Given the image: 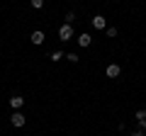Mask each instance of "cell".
Returning a JSON list of instances; mask_svg holds the SVG:
<instances>
[{
    "mask_svg": "<svg viewBox=\"0 0 146 136\" xmlns=\"http://www.w3.org/2000/svg\"><path fill=\"white\" fill-rule=\"evenodd\" d=\"M139 126H141V129H146V119H141V121H139Z\"/></svg>",
    "mask_w": 146,
    "mask_h": 136,
    "instance_id": "cell-15",
    "label": "cell"
},
{
    "mask_svg": "<svg viewBox=\"0 0 146 136\" xmlns=\"http://www.w3.org/2000/svg\"><path fill=\"white\" fill-rule=\"evenodd\" d=\"M10 124L15 126V129H22V126L27 124V117L22 114V112H12V117H10Z\"/></svg>",
    "mask_w": 146,
    "mask_h": 136,
    "instance_id": "cell-2",
    "label": "cell"
},
{
    "mask_svg": "<svg viewBox=\"0 0 146 136\" xmlns=\"http://www.w3.org/2000/svg\"><path fill=\"white\" fill-rule=\"evenodd\" d=\"M22 105H25V97H20V95H12V97H10V107H12V110H20V107Z\"/></svg>",
    "mask_w": 146,
    "mask_h": 136,
    "instance_id": "cell-6",
    "label": "cell"
},
{
    "mask_svg": "<svg viewBox=\"0 0 146 136\" xmlns=\"http://www.w3.org/2000/svg\"><path fill=\"white\" fill-rule=\"evenodd\" d=\"M78 44H80V46H83V49H88L90 44H93V37H90V34H85V32H83V34H80V37H78Z\"/></svg>",
    "mask_w": 146,
    "mask_h": 136,
    "instance_id": "cell-7",
    "label": "cell"
},
{
    "mask_svg": "<svg viewBox=\"0 0 146 136\" xmlns=\"http://www.w3.org/2000/svg\"><path fill=\"white\" fill-rule=\"evenodd\" d=\"M49 58H51L54 63H56V61H61V58H63V51H54V53H51Z\"/></svg>",
    "mask_w": 146,
    "mask_h": 136,
    "instance_id": "cell-11",
    "label": "cell"
},
{
    "mask_svg": "<svg viewBox=\"0 0 146 136\" xmlns=\"http://www.w3.org/2000/svg\"><path fill=\"white\" fill-rule=\"evenodd\" d=\"M63 58H68L71 63H78V61H80V56H78V53H73V51H71V53H63Z\"/></svg>",
    "mask_w": 146,
    "mask_h": 136,
    "instance_id": "cell-8",
    "label": "cell"
},
{
    "mask_svg": "<svg viewBox=\"0 0 146 136\" xmlns=\"http://www.w3.org/2000/svg\"><path fill=\"white\" fill-rule=\"evenodd\" d=\"M29 5L34 7V10H42V7H44V0H29Z\"/></svg>",
    "mask_w": 146,
    "mask_h": 136,
    "instance_id": "cell-9",
    "label": "cell"
},
{
    "mask_svg": "<svg viewBox=\"0 0 146 136\" xmlns=\"http://www.w3.org/2000/svg\"><path fill=\"white\" fill-rule=\"evenodd\" d=\"M134 119H136V121L146 119V110H139V112H136V114H134Z\"/></svg>",
    "mask_w": 146,
    "mask_h": 136,
    "instance_id": "cell-12",
    "label": "cell"
},
{
    "mask_svg": "<svg viewBox=\"0 0 146 136\" xmlns=\"http://www.w3.org/2000/svg\"><path fill=\"white\" fill-rule=\"evenodd\" d=\"M58 39H61V42H71L73 39V24H66V22H63V24L58 27Z\"/></svg>",
    "mask_w": 146,
    "mask_h": 136,
    "instance_id": "cell-1",
    "label": "cell"
},
{
    "mask_svg": "<svg viewBox=\"0 0 146 136\" xmlns=\"http://www.w3.org/2000/svg\"><path fill=\"white\" fill-rule=\"evenodd\" d=\"M93 27L95 29H107V20H105L102 15H95L93 17Z\"/></svg>",
    "mask_w": 146,
    "mask_h": 136,
    "instance_id": "cell-5",
    "label": "cell"
},
{
    "mask_svg": "<svg viewBox=\"0 0 146 136\" xmlns=\"http://www.w3.org/2000/svg\"><path fill=\"white\" fill-rule=\"evenodd\" d=\"M105 73H107V78H119V73H122V68L117 66V63H110V66L105 68Z\"/></svg>",
    "mask_w": 146,
    "mask_h": 136,
    "instance_id": "cell-4",
    "label": "cell"
},
{
    "mask_svg": "<svg viewBox=\"0 0 146 136\" xmlns=\"http://www.w3.org/2000/svg\"><path fill=\"white\" fill-rule=\"evenodd\" d=\"M105 34H107L110 39H115V37H117V27H107V29H105Z\"/></svg>",
    "mask_w": 146,
    "mask_h": 136,
    "instance_id": "cell-10",
    "label": "cell"
},
{
    "mask_svg": "<svg viewBox=\"0 0 146 136\" xmlns=\"http://www.w3.org/2000/svg\"><path fill=\"white\" fill-rule=\"evenodd\" d=\"M73 20H76V15L73 12H66V24H73Z\"/></svg>",
    "mask_w": 146,
    "mask_h": 136,
    "instance_id": "cell-13",
    "label": "cell"
},
{
    "mask_svg": "<svg viewBox=\"0 0 146 136\" xmlns=\"http://www.w3.org/2000/svg\"><path fill=\"white\" fill-rule=\"evenodd\" d=\"M129 136H146V134H144V129H139V131H131Z\"/></svg>",
    "mask_w": 146,
    "mask_h": 136,
    "instance_id": "cell-14",
    "label": "cell"
},
{
    "mask_svg": "<svg viewBox=\"0 0 146 136\" xmlns=\"http://www.w3.org/2000/svg\"><path fill=\"white\" fill-rule=\"evenodd\" d=\"M32 44H34V46H42V44H44V39H46V37H44V32L42 29H34V32H32Z\"/></svg>",
    "mask_w": 146,
    "mask_h": 136,
    "instance_id": "cell-3",
    "label": "cell"
}]
</instances>
